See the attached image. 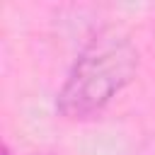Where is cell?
Here are the masks:
<instances>
[{"instance_id":"6da1fadb","label":"cell","mask_w":155,"mask_h":155,"mask_svg":"<svg viewBox=\"0 0 155 155\" xmlns=\"http://www.w3.org/2000/svg\"><path fill=\"white\" fill-rule=\"evenodd\" d=\"M138 73V48L116 29L92 36L78 53L56 109L65 119H90L99 114Z\"/></svg>"}]
</instances>
